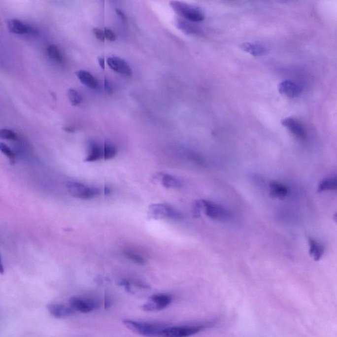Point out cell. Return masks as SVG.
Returning <instances> with one entry per match:
<instances>
[{"instance_id":"6da1fadb","label":"cell","mask_w":337,"mask_h":337,"mask_svg":"<svg viewBox=\"0 0 337 337\" xmlns=\"http://www.w3.org/2000/svg\"><path fill=\"white\" fill-rule=\"evenodd\" d=\"M169 4L177 15L186 20L191 22H200L204 20V13L199 7L177 0L170 1Z\"/></svg>"},{"instance_id":"7a4b0ae2","label":"cell","mask_w":337,"mask_h":337,"mask_svg":"<svg viewBox=\"0 0 337 337\" xmlns=\"http://www.w3.org/2000/svg\"><path fill=\"white\" fill-rule=\"evenodd\" d=\"M148 215L154 219H171L179 221L183 219V214L171 205L166 203H154L148 207Z\"/></svg>"},{"instance_id":"3957f363","label":"cell","mask_w":337,"mask_h":337,"mask_svg":"<svg viewBox=\"0 0 337 337\" xmlns=\"http://www.w3.org/2000/svg\"><path fill=\"white\" fill-rule=\"evenodd\" d=\"M123 324L133 332L146 337L162 336L163 330L165 328L162 325L153 324V323L139 322V321L125 319Z\"/></svg>"},{"instance_id":"277c9868","label":"cell","mask_w":337,"mask_h":337,"mask_svg":"<svg viewBox=\"0 0 337 337\" xmlns=\"http://www.w3.org/2000/svg\"><path fill=\"white\" fill-rule=\"evenodd\" d=\"M67 189L72 197L82 200L94 199L100 195L97 188L89 187L78 182H68Z\"/></svg>"},{"instance_id":"5b68a950","label":"cell","mask_w":337,"mask_h":337,"mask_svg":"<svg viewBox=\"0 0 337 337\" xmlns=\"http://www.w3.org/2000/svg\"><path fill=\"white\" fill-rule=\"evenodd\" d=\"M202 211L209 218L218 221H228L231 218V213L224 207L211 202L202 200Z\"/></svg>"},{"instance_id":"8992f818","label":"cell","mask_w":337,"mask_h":337,"mask_svg":"<svg viewBox=\"0 0 337 337\" xmlns=\"http://www.w3.org/2000/svg\"><path fill=\"white\" fill-rule=\"evenodd\" d=\"M206 328V325H184V326L166 327L162 331L163 337H184L197 334Z\"/></svg>"},{"instance_id":"52a82bcc","label":"cell","mask_w":337,"mask_h":337,"mask_svg":"<svg viewBox=\"0 0 337 337\" xmlns=\"http://www.w3.org/2000/svg\"><path fill=\"white\" fill-rule=\"evenodd\" d=\"M171 302V296L166 294H158L150 297L149 301L142 305V308L146 311H160L168 307Z\"/></svg>"},{"instance_id":"ba28073f","label":"cell","mask_w":337,"mask_h":337,"mask_svg":"<svg viewBox=\"0 0 337 337\" xmlns=\"http://www.w3.org/2000/svg\"><path fill=\"white\" fill-rule=\"evenodd\" d=\"M69 304L74 311L84 313L91 312L94 309H97L99 305L95 300L76 297L70 298Z\"/></svg>"},{"instance_id":"9c48e42d","label":"cell","mask_w":337,"mask_h":337,"mask_svg":"<svg viewBox=\"0 0 337 337\" xmlns=\"http://www.w3.org/2000/svg\"><path fill=\"white\" fill-rule=\"evenodd\" d=\"M281 125L299 140H305L307 138L306 131L299 121L293 117H287L281 121Z\"/></svg>"},{"instance_id":"30bf717a","label":"cell","mask_w":337,"mask_h":337,"mask_svg":"<svg viewBox=\"0 0 337 337\" xmlns=\"http://www.w3.org/2000/svg\"><path fill=\"white\" fill-rule=\"evenodd\" d=\"M7 28L9 32L15 34L36 36L38 34V31L34 27L19 19H12L7 21Z\"/></svg>"},{"instance_id":"8fae6325","label":"cell","mask_w":337,"mask_h":337,"mask_svg":"<svg viewBox=\"0 0 337 337\" xmlns=\"http://www.w3.org/2000/svg\"><path fill=\"white\" fill-rule=\"evenodd\" d=\"M278 91L281 95L289 99H294L299 97L303 89L300 84L292 80H285L278 84Z\"/></svg>"},{"instance_id":"7c38bea8","label":"cell","mask_w":337,"mask_h":337,"mask_svg":"<svg viewBox=\"0 0 337 337\" xmlns=\"http://www.w3.org/2000/svg\"><path fill=\"white\" fill-rule=\"evenodd\" d=\"M107 62L109 67L117 73L127 76L132 75L133 70L131 67L123 59L119 57L111 56L107 59Z\"/></svg>"},{"instance_id":"4fadbf2b","label":"cell","mask_w":337,"mask_h":337,"mask_svg":"<svg viewBox=\"0 0 337 337\" xmlns=\"http://www.w3.org/2000/svg\"><path fill=\"white\" fill-rule=\"evenodd\" d=\"M49 312L56 318L62 319L71 316L74 313L73 308L61 303H52L48 305Z\"/></svg>"},{"instance_id":"5bb4252c","label":"cell","mask_w":337,"mask_h":337,"mask_svg":"<svg viewBox=\"0 0 337 337\" xmlns=\"http://www.w3.org/2000/svg\"><path fill=\"white\" fill-rule=\"evenodd\" d=\"M241 50L254 57H262L269 54V50L263 44L257 42H245L240 46Z\"/></svg>"},{"instance_id":"9a60e30c","label":"cell","mask_w":337,"mask_h":337,"mask_svg":"<svg viewBox=\"0 0 337 337\" xmlns=\"http://www.w3.org/2000/svg\"><path fill=\"white\" fill-rule=\"evenodd\" d=\"M155 178L167 189H180L183 186L181 180L175 176L169 175V174L159 173L156 174Z\"/></svg>"},{"instance_id":"2e32d148","label":"cell","mask_w":337,"mask_h":337,"mask_svg":"<svg viewBox=\"0 0 337 337\" xmlns=\"http://www.w3.org/2000/svg\"><path fill=\"white\" fill-rule=\"evenodd\" d=\"M75 74L81 83L83 84L86 87L92 90L99 89V80L91 72L85 70H79L76 72Z\"/></svg>"},{"instance_id":"e0dca14e","label":"cell","mask_w":337,"mask_h":337,"mask_svg":"<svg viewBox=\"0 0 337 337\" xmlns=\"http://www.w3.org/2000/svg\"><path fill=\"white\" fill-rule=\"evenodd\" d=\"M103 158V149L100 147L95 141H90L87 158L84 160L86 162H93Z\"/></svg>"},{"instance_id":"ac0fdd59","label":"cell","mask_w":337,"mask_h":337,"mask_svg":"<svg viewBox=\"0 0 337 337\" xmlns=\"http://www.w3.org/2000/svg\"><path fill=\"white\" fill-rule=\"evenodd\" d=\"M309 255L315 261H319L324 254V247L312 238H308Z\"/></svg>"},{"instance_id":"d6986e66","label":"cell","mask_w":337,"mask_h":337,"mask_svg":"<svg viewBox=\"0 0 337 337\" xmlns=\"http://www.w3.org/2000/svg\"><path fill=\"white\" fill-rule=\"evenodd\" d=\"M270 193L272 197L278 199H284L289 193V189L283 184L278 182H272L270 184Z\"/></svg>"},{"instance_id":"ffe728a7","label":"cell","mask_w":337,"mask_h":337,"mask_svg":"<svg viewBox=\"0 0 337 337\" xmlns=\"http://www.w3.org/2000/svg\"><path fill=\"white\" fill-rule=\"evenodd\" d=\"M176 26L187 34H195L199 32V29L197 25H194L191 21L185 19H178L176 21Z\"/></svg>"},{"instance_id":"44dd1931","label":"cell","mask_w":337,"mask_h":337,"mask_svg":"<svg viewBox=\"0 0 337 337\" xmlns=\"http://www.w3.org/2000/svg\"><path fill=\"white\" fill-rule=\"evenodd\" d=\"M337 187V181L336 177H330L325 178L319 183L317 187V192L322 193L326 191H335Z\"/></svg>"},{"instance_id":"7402d4cb","label":"cell","mask_w":337,"mask_h":337,"mask_svg":"<svg viewBox=\"0 0 337 337\" xmlns=\"http://www.w3.org/2000/svg\"><path fill=\"white\" fill-rule=\"evenodd\" d=\"M47 54L49 58L54 62L58 64H62L64 62V57L60 49L55 44H50L47 47Z\"/></svg>"},{"instance_id":"603a6c76","label":"cell","mask_w":337,"mask_h":337,"mask_svg":"<svg viewBox=\"0 0 337 337\" xmlns=\"http://www.w3.org/2000/svg\"><path fill=\"white\" fill-rule=\"evenodd\" d=\"M117 154V148L111 142H105L103 148V157L105 160H111Z\"/></svg>"},{"instance_id":"cb8c5ba5","label":"cell","mask_w":337,"mask_h":337,"mask_svg":"<svg viewBox=\"0 0 337 337\" xmlns=\"http://www.w3.org/2000/svg\"><path fill=\"white\" fill-rule=\"evenodd\" d=\"M67 97L72 105L76 106L80 105L82 101V98L80 94L74 89H69L67 91Z\"/></svg>"},{"instance_id":"d4e9b609","label":"cell","mask_w":337,"mask_h":337,"mask_svg":"<svg viewBox=\"0 0 337 337\" xmlns=\"http://www.w3.org/2000/svg\"><path fill=\"white\" fill-rule=\"evenodd\" d=\"M0 151L7 156L10 161V164L13 165L15 162V155L12 150L5 143L0 142Z\"/></svg>"},{"instance_id":"484cf974","label":"cell","mask_w":337,"mask_h":337,"mask_svg":"<svg viewBox=\"0 0 337 337\" xmlns=\"http://www.w3.org/2000/svg\"><path fill=\"white\" fill-rule=\"evenodd\" d=\"M0 138L8 140H16L18 139L17 133L9 129H0Z\"/></svg>"},{"instance_id":"4316f807","label":"cell","mask_w":337,"mask_h":337,"mask_svg":"<svg viewBox=\"0 0 337 337\" xmlns=\"http://www.w3.org/2000/svg\"><path fill=\"white\" fill-rule=\"evenodd\" d=\"M124 254L128 259L131 260L135 263L139 264V265H144L146 264V260H144V258L138 255V254L129 252V251H125Z\"/></svg>"},{"instance_id":"83f0119b","label":"cell","mask_w":337,"mask_h":337,"mask_svg":"<svg viewBox=\"0 0 337 337\" xmlns=\"http://www.w3.org/2000/svg\"><path fill=\"white\" fill-rule=\"evenodd\" d=\"M202 211V200L196 201L193 205V213L195 217L201 216Z\"/></svg>"},{"instance_id":"f1b7e54d","label":"cell","mask_w":337,"mask_h":337,"mask_svg":"<svg viewBox=\"0 0 337 337\" xmlns=\"http://www.w3.org/2000/svg\"><path fill=\"white\" fill-rule=\"evenodd\" d=\"M189 156V158L194 162L197 163V164L201 165V166H204L205 164V161L203 160V158H201L199 155L196 154V153L190 152Z\"/></svg>"},{"instance_id":"f546056e","label":"cell","mask_w":337,"mask_h":337,"mask_svg":"<svg viewBox=\"0 0 337 337\" xmlns=\"http://www.w3.org/2000/svg\"><path fill=\"white\" fill-rule=\"evenodd\" d=\"M103 33H104L105 38L107 40L111 41V42H114L116 40V35L110 29L105 28Z\"/></svg>"},{"instance_id":"4dcf8cb0","label":"cell","mask_w":337,"mask_h":337,"mask_svg":"<svg viewBox=\"0 0 337 337\" xmlns=\"http://www.w3.org/2000/svg\"><path fill=\"white\" fill-rule=\"evenodd\" d=\"M93 33L98 40H101V42H104L105 38L103 31H101V29L95 28L93 29Z\"/></svg>"},{"instance_id":"1f68e13d","label":"cell","mask_w":337,"mask_h":337,"mask_svg":"<svg viewBox=\"0 0 337 337\" xmlns=\"http://www.w3.org/2000/svg\"><path fill=\"white\" fill-rule=\"evenodd\" d=\"M104 89L105 92H106L107 94H111L113 93V88L112 84H111V82H109L106 78H105L104 79Z\"/></svg>"},{"instance_id":"d6a6232c","label":"cell","mask_w":337,"mask_h":337,"mask_svg":"<svg viewBox=\"0 0 337 337\" xmlns=\"http://www.w3.org/2000/svg\"><path fill=\"white\" fill-rule=\"evenodd\" d=\"M115 11H116L117 15H118L119 18L121 19V20L123 22L126 23L127 17L125 13H123L122 11L120 10V9H117Z\"/></svg>"},{"instance_id":"836d02e7","label":"cell","mask_w":337,"mask_h":337,"mask_svg":"<svg viewBox=\"0 0 337 337\" xmlns=\"http://www.w3.org/2000/svg\"><path fill=\"white\" fill-rule=\"evenodd\" d=\"M112 303H113V301H112V299H111V297H107V296H105V303H104L105 308V309L108 308V307L111 306V305H112Z\"/></svg>"},{"instance_id":"e575fe53","label":"cell","mask_w":337,"mask_h":337,"mask_svg":"<svg viewBox=\"0 0 337 337\" xmlns=\"http://www.w3.org/2000/svg\"><path fill=\"white\" fill-rule=\"evenodd\" d=\"M98 60H99L100 66L101 67V68H102V69L104 70L105 69V60H104V58H101V57H100V58H99V59H98Z\"/></svg>"},{"instance_id":"d590c367","label":"cell","mask_w":337,"mask_h":337,"mask_svg":"<svg viewBox=\"0 0 337 337\" xmlns=\"http://www.w3.org/2000/svg\"><path fill=\"white\" fill-rule=\"evenodd\" d=\"M4 273V270H3L2 261H1V256L0 254V273L3 274Z\"/></svg>"},{"instance_id":"8d00e7d4","label":"cell","mask_w":337,"mask_h":337,"mask_svg":"<svg viewBox=\"0 0 337 337\" xmlns=\"http://www.w3.org/2000/svg\"><path fill=\"white\" fill-rule=\"evenodd\" d=\"M111 190L109 189L108 187H107V186H105L104 188V194L105 195H109V194H110Z\"/></svg>"},{"instance_id":"74e56055","label":"cell","mask_w":337,"mask_h":337,"mask_svg":"<svg viewBox=\"0 0 337 337\" xmlns=\"http://www.w3.org/2000/svg\"><path fill=\"white\" fill-rule=\"evenodd\" d=\"M64 130L68 133H73L74 131V129L73 128H70V127H66V128L64 129Z\"/></svg>"}]
</instances>
